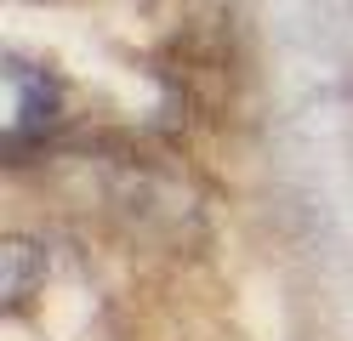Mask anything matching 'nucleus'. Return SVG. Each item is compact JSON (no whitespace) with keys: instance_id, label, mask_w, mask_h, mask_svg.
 <instances>
[{"instance_id":"obj_1","label":"nucleus","mask_w":353,"mask_h":341,"mask_svg":"<svg viewBox=\"0 0 353 341\" xmlns=\"http://www.w3.org/2000/svg\"><path fill=\"white\" fill-rule=\"evenodd\" d=\"M57 120V80L23 57H6V136L29 143Z\"/></svg>"},{"instance_id":"obj_2","label":"nucleus","mask_w":353,"mask_h":341,"mask_svg":"<svg viewBox=\"0 0 353 341\" xmlns=\"http://www.w3.org/2000/svg\"><path fill=\"white\" fill-rule=\"evenodd\" d=\"M0 262H6V302H23V296L34 290V279H46V262H40V250L12 239L6 250H0Z\"/></svg>"}]
</instances>
